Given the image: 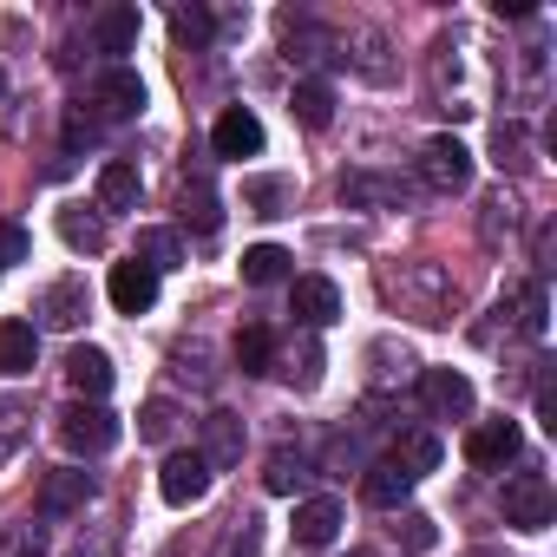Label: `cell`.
Here are the masks:
<instances>
[{
    "label": "cell",
    "mask_w": 557,
    "mask_h": 557,
    "mask_svg": "<svg viewBox=\"0 0 557 557\" xmlns=\"http://www.w3.org/2000/svg\"><path fill=\"white\" fill-rule=\"evenodd\" d=\"M381 289H387L394 302H407L420 322H453V283H446L440 262H407V269L387 275Z\"/></svg>",
    "instance_id": "1"
},
{
    "label": "cell",
    "mask_w": 557,
    "mask_h": 557,
    "mask_svg": "<svg viewBox=\"0 0 557 557\" xmlns=\"http://www.w3.org/2000/svg\"><path fill=\"white\" fill-rule=\"evenodd\" d=\"M420 184H426V190H440V197L466 190V184H472V151H466L453 132L426 138V145H420Z\"/></svg>",
    "instance_id": "2"
},
{
    "label": "cell",
    "mask_w": 557,
    "mask_h": 557,
    "mask_svg": "<svg viewBox=\"0 0 557 557\" xmlns=\"http://www.w3.org/2000/svg\"><path fill=\"white\" fill-rule=\"evenodd\" d=\"M60 440H66V453L99 459V453H112V446H119V420H112L99 400H79V407H66V413H60Z\"/></svg>",
    "instance_id": "3"
},
{
    "label": "cell",
    "mask_w": 557,
    "mask_h": 557,
    "mask_svg": "<svg viewBox=\"0 0 557 557\" xmlns=\"http://www.w3.org/2000/svg\"><path fill=\"white\" fill-rule=\"evenodd\" d=\"M92 106H99V119H138L145 112V79L132 73V66H106L99 79H92Z\"/></svg>",
    "instance_id": "4"
},
{
    "label": "cell",
    "mask_w": 557,
    "mask_h": 557,
    "mask_svg": "<svg viewBox=\"0 0 557 557\" xmlns=\"http://www.w3.org/2000/svg\"><path fill=\"white\" fill-rule=\"evenodd\" d=\"M420 400L433 420H466L472 413V381L459 368H420Z\"/></svg>",
    "instance_id": "5"
},
{
    "label": "cell",
    "mask_w": 557,
    "mask_h": 557,
    "mask_svg": "<svg viewBox=\"0 0 557 557\" xmlns=\"http://www.w3.org/2000/svg\"><path fill=\"white\" fill-rule=\"evenodd\" d=\"M289 315L302 329H329V322H342V289L329 275H296L289 283Z\"/></svg>",
    "instance_id": "6"
},
{
    "label": "cell",
    "mask_w": 557,
    "mask_h": 557,
    "mask_svg": "<svg viewBox=\"0 0 557 557\" xmlns=\"http://www.w3.org/2000/svg\"><path fill=\"white\" fill-rule=\"evenodd\" d=\"M86 309H92L86 275H60V283H47V289H40V322H47V329H60V335H73V329L86 322Z\"/></svg>",
    "instance_id": "7"
},
{
    "label": "cell",
    "mask_w": 557,
    "mask_h": 557,
    "mask_svg": "<svg viewBox=\"0 0 557 557\" xmlns=\"http://www.w3.org/2000/svg\"><path fill=\"white\" fill-rule=\"evenodd\" d=\"M158 492H164V505H203V492H210V466H203V453H171L164 459V472H158Z\"/></svg>",
    "instance_id": "8"
},
{
    "label": "cell",
    "mask_w": 557,
    "mask_h": 557,
    "mask_svg": "<svg viewBox=\"0 0 557 557\" xmlns=\"http://www.w3.org/2000/svg\"><path fill=\"white\" fill-rule=\"evenodd\" d=\"M505 524H518V531H544L550 524V485H544V472H518L505 485Z\"/></svg>",
    "instance_id": "9"
},
{
    "label": "cell",
    "mask_w": 557,
    "mask_h": 557,
    "mask_svg": "<svg viewBox=\"0 0 557 557\" xmlns=\"http://www.w3.org/2000/svg\"><path fill=\"white\" fill-rule=\"evenodd\" d=\"M106 296H112V309H119V315H145V309L158 302V269H145L138 256H132V262H112Z\"/></svg>",
    "instance_id": "10"
},
{
    "label": "cell",
    "mask_w": 557,
    "mask_h": 557,
    "mask_svg": "<svg viewBox=\"0 0 557 557\" xmlns=\"http://www.w3.org/2000/svg\"><path fill=\"white\" fill-rule=\"evenodd\" d=\"M518 446H524L518 420H479V426H472V440H466V459L492 472V466H511V459H518Z\"/></svg>",
    "instance_id": "11"
},
{
    "label": "cell",
    "mask_w": 557,
    "mask_h": 557,
    "mask_svg": "<svg viewBox=\"0 0 557 557\" xmlns=\"http://www.w3.org/2000/svg\"><path fill=\"white\" fill-rule=\"evenodd\" d=\"M86 498H92V472H79V466H60L40 479V518H73V511H86Z\"/></svg>",
    "instance_id": "12"
},
{
    "label": "cell",
    "mask_w": 557,
    "mask_h": 557,
    "mask_svg": "<svg viewBox=\"0 0 557 557\" xmlns=\"http://www.w3.org/2000/svg\"><path fill=\"white\" fill-rule=\"evenodd\" d=\"M210 145H216V158H256V151H262V119H256L249 106H230V112L216 119Z\"/></svg>",
    "instance_id": "13"
},
{
    "label": "cell",
    "mask_w": 557,
    "mask_h": 557,
    "mask_svg": "<svg viewBox=\"0 0 557 557\" xmlns=\"http://www.w3.org/2000/svg\"><path fill=\"white\" fill-rule=\"evenodd\" d=\"M138 27H145V14L132 8V0H119V8H106L99 21H92V40H99V53H112V66L138 47Z\"/></svg>",
    "instance_id": "14"
},
{
    "label": "cell",
    "mask_w": 557,
    "mask_h": 557,
    "mask_svg": "<svg viewBox=\"0 0 557 557\" xmlns=\"http://www.w3.org/2000/svg\"><path fill=\"white\" fill-rule=\"evenodd\" d=\"M66 381H73V394H86V400H106L112 394V355L106 348H73L66 355Z\"/></svg>",
    "instance_id": "15"
},
{
    "label": "cell",
    "mask_w": 557,
    "mask_h": 557,
    "mask_svg": "<svg viewBox=\"0 0 557 557\" xmlns=\"http://www.w3.org/2000/svg\"><path fill=\"white\" fill-rule=\"evenodd\" d=\"M243 283H249V289L296 283V256H289L283 243H256V249H243Z\"/></svg>",
    "instance_id": "16"
},
{
    "label": "cell",
    "mask_w": 557,
    "mask_h": 557,
    "mask_svg": "<svg viewBox=\"0 0 557 557\" xmlns=\"http://www.w3.org/2000/svg\"><path fill=\"white\" fill-rule=\"evenodd\" d=\"M138 190H145V177H138L132 158H106L99 164V210H138Z\"/></svg>",
    "instance_id": "17"
},
{
    "label": "cell",
    "mask_w": 557,
    "mask_h": 557,
    "mask_svg": "<svg viewBox=\"0 0 557 557\" xmlns=\"http://www.w3.org/2000/svg\"><path fill=\"white\" fill-rule=\"evenodd\" d=\"M407 492H413V479H407L394 459H374V466L361 472V498H368L374 511H400V505H407Z\"/></svg>",
    "instance_id": "18"
},
{
    "label": "cell",
    "mask_w": 557,
    "mask_h": 557,
    "mask_svg": "<svg viewBox=\"0 0 557 557\" xmlns=\"http://www.w3.org/2000/svg\"><path fill=\"white\" fill-rule=\"evenodd\" d=\"M335 531H342V498H302L296 505V544L322 550V544H335Z\"/></svg>",
    "instance_id": "19"
},
{
    "label": "cell",
    "mask_w": 557,
    "mask_h": 557,
    "mask_svg": "<svg viewBox=\"0 0 557 557\" xmlns=\"http://www.w3.org/2000/svg\"><path fill=\"white\" fill-rule=\"evenodd\" d=\"M34 361H40V329L0 322V374H34Z\"/></svg>",
    "instance_id": "20"
},
{
    "label": "cell",
    "mask_w": 557,
    "mask_h": 557,
    "mask_svg": "<svg viewBox=\"0 0 557 557\" xmlns=\"http://www.w3.org/2000/svg\"><path fill=\"white\" fill-rule=\"evenodd\" d=\"M243 459V420L236 413H210L203 420V466L216 472V466H236Z\"/></svg>",
    "instance_id": "21"
},
{
    "label": "cell",
    "mask_w": 557,
    "mask_h": 557,
    "mask_svg": "<svg viewBox=\"0 0 557 557\" xmlns=\"http://www.w3.org/2000/svg\"><path fill=\"white\" fill-rule=\"evenodd\" d=\"M342 203H400V210H407V184H400V177L355 171V177H342Z\"/></svg>",
    "instance_id": "22"
},
{
    "label": "cell",
    "mask_w": 557,
    "mask_h": 557,
    "mask_svg": "<svg viewBox=\"0 0 557 557\" xmlns=\"http://www.w3.org/2000/svg\"><path fill=\"white\" fill-rule=\"evenodd\" d=\"M236 368H243V374H269V368H275V335H269L262 322L236 329Z\"/></svg>",
    "instance_id": "23"
},
{
    "label": "cell",
    "mask_w": 557,
    "mask_h": 557,
    "mask_svg": "<svg viewBox=\"0 0 557 557\" xmlns=\"http://www.w3.org/2000/svg\"><path fill=\"white\" fill-rule=\"evenodd\" d=\"M289 106H296V119H302L309 132H329V119H335V92H329L322 79H302Z\"/></svg>",
    "instance_id": "24"
},
{
    "label": "cell",
    "mask_w": 557,
    "mask_h": 557,
    "mask_svg": "<svg viewBox=\"0 0 557 557\" xmlns=\"http://www.w3.org/2000/svg\"><path fill=\"white\" fill-rule=\"evenodd\" d=\"M394 466H400L407 479L433 472V466H440V440H433V433H400V440H394Z\"/></svg>",
    "instance_id": "25"
},
{
    "label": "cell",
    "mask_w": 557,
    "mask_h": 557,
    "mask_svg": "<svg viewBox=\"0 0 557 557\" xmlns=\"http://www.w3.org/2000/svg\"><path fill=\"white\" fill-rule=\"evenodd\" d=\"M27 433H34V413H27L21 400H0V466L27 446Z\"/></svg>",
    "instance_id": "26"
},
{
    "label": "cell",
    "mask_w": 557,
    "mask_h": 557,
    "mask_svg": "<svg viewBox=\"0 0 557 557\" xmlns=\"http://www.w3.org/2000/svg\"><path fill=\"white\" fill-rule=\"evenodd\" d=\"M138 262L164 275V269H177V262H184V249H177V236H171V230H138Z\"/></svg>",
    "instance_id": "27"
},
{
    "label": "cell",
    "mask_w": 557,
    "mask_h": 557,
    "mask_svg": "<svg viewBox=\"0 0 557 557\" xmlns=\"http://www.w3.org/2000/svg\"><path fill=\"white\" fill-rule=\"evenodd\" d=\"M302 479H309L302 453H289V446H283V453H269V472H262V485H269V492H296Z\"/></svg>",
    "instance_id": "28"
},
{
    "label": "cell",
    "mask_w": 557,
    "mask_h": 557,
    "mask_svg": "<svg viewBox=\"0 0 557 557\" xmlns=\"http://www.w3.org/2000/svg\"><path fill=\"white\" fill-rule=\"evenodd\" d=\"M60 236H66L73 249H106V223L86 216V210H60Z\"/></svg>",
    "instance_id": "29"
},
{
    "label": "cell",
    "mask_w": 557,
    "mask_h": 557,
    "mask_svg": "<svg viewBox=\"0 0 557 557\" xmlns=\"http://www.w3.org/2000/svg\"><path fill=\"white\" fill-rule=\"evenodd\" d=\"M243 197L256 203V216H283V203H289V184H283V177H249V184H243Z\"/></svg>",
    "instance_id": "30"
},
{
    "label": "cell",
    "mask_w": 557,
    "mask_h": 557,
    "mask_svg": "<svg viewBox=\"0 0 557 557\" xmlns=\"http://www.w3.org/2000/svg\"><path fill=\"white\" fill-rule=\"evenodd\" d=\"M171 433H177V407H171V400H145V413H138V440L164 446Z\"/></svg>",
    "instance_id": "31"
},
{
    "label": "cell",
    "mask_w": 557,
    "mask_h": 557,
    "mask_svg": "<svg viewBox=\"0 0 557 557\" xmlns=\"http://www.w3.org/2000/svg\"><path fill=\"white\" fill-rule=\"evenodd\" d=\"M283 374H289L296 387H315V381H322V348H315V342H302V348H289V361H283Z\"/></svg>",
    "instance_id": "32"
},
{
    "label": "cell",
    "mask_w": 557,
    "mask_h": 557,
    "mask_svg": "<svg viewBox=\"0 0 557 557\" xmlns=\"http://www.w3.org/2000/svg\"><path fill=\"white\" fill-rule=\"evenodd\" d=\"M171 27H177V40H184V47H203V40H210V14H203V8H177V14H171Z\"/></svg>",
    "instance_id": "33"
},
{
    "label": "cell",
    "mask_w": 557,
    "mask_h": 557,
    "mask_svg": "<svg viewBox=\"0 0 557 557\" xmlns=\"http://www.w3.org/2000/svg\"><path fill=\"white\" fill-rule=\"evenodd\" d=\"M544 309H550V296H544V283H531V289H524V315H518V329H524V335H544V329H550Z\"/></svg>",
    "instance_id": "34"
},
{
    "label": "cell",
    "mask_w": 557,
    "mask_h": 557,
    "mask_svg": "<svg viewBox=\"0 0 557 557\" xmlns=\"http://www.w3.org/2000/svg\"><path fill=\"white\" fill-rule=\"evenodd\" d=\"M184 216H197V230H216V197L203 184H184Z\"/></svg>",
    "instance_id": "35"
},
{
    "label": "cell",
    "mask_w": 557,
    "mask_h": 557,
    "mask_svg": "<svg viewBox=\"0 0 557 557\" xmlns=\"http://www.w3.org/2000/svg\"><path fill=\"white\" fill-rule=\"evenodd\" d=\"M394 531H400V544H407V550H433V518H426V511H407Z\"/></svg>",
    "instance_id": "36"
},
{
    "label": "cell",
    "mask_w": 557,
    "mask_h": 557,
    "mask_svg": "<svg viewBox=\"0 0 557 557\" xmlns=\"http://www.w3.org/2000/svg\"><path fill=\"white\" fill-rule=\"evenodd\" d=\"M355 66H361L368 79H387V73H394V66L381 60V34H361V53H355Z\"/></svg>",
    "instance_id": "37"
},
{
    "label": "cell",
    "mask_w": 557,
    "mask_h": 557,
    "mask_svg": "<svg viewBox=\"0 0 557 557\" xmlns=\"http://www.w3.org/2000/svg\"><path fill=\"white\" fill-rule=\"evenodd\" d=\"M21 256H27V230L0 223V269H8V262H21Z\"/></svg>",
    "instance_id": "38"
},
{
    "label": "cell",
    "mask_w": 557,
    "mask_h": 557,
    "mask_svg": "<svg viewBox=\"0 0 557 557\" xmlns=\"http://www.w3.org/2000/svg\"><path fill=\"white\" fill-rule=\"evenodd\" d=\"M92 138H99V125H92L86 112H73V119H66V145L79 151V145H92Z\"/></svg>",
    "instance_id": "39"
},
{
    "label": "cell",
    "mask_w": 557,
    "mask_h": 557,
    "mask_svg": "<svg viewBox=\"0 0 557 557\" xmlns=\"http://www.w3.org/2000/svg\"><path fill=\"white\" fill-rule=\"evenodd\" d=\"M230 557H256V518H243V531H236V544H230Z\"/></svg>",
    "instance_id": "40"
},
{
    "label": "cell",
    "mask_w": 557,
    "mask_h": 557,
    "mask_svg": "<svg viewBox=\"0 0 557 557\" xmlns=\"http://www.w3.org/2000/svg\"><path fill=\"white\" fill-rule=\"evenodd\" d=\"M0 99H8V73H0Z\"/></svg>",
    "instance_id": "41"
},
{
    "label": "cell",
    "mask_w": 557,
    "mask_h": 557,
    "mask_svg": "<svg viewBox=\"0 0 557 557\" xmlns=\"http://www.w3.org/2000/svg\"><path fill=\"white\" fill-rule=\"evenodd\" d=\"M348 557H368V550H348Z\"/></svg>",
    "instance_id": "42"
}]
</instances>
